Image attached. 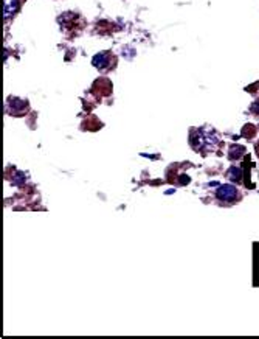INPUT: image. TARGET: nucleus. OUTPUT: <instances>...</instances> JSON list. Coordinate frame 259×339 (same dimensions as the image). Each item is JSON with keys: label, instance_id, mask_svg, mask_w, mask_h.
<instances>
[{"label": "nucleus", "instance_id": "nucleus-2", "mask_svg": "<svg viewBox=\"0 0 259 339\" xmlns=\"http://www.w3.org/2000/svg\"><path fill=\"white\" fill-rule=\"evenodd\" d=\"M110 62V56L109 53H99L93 58V64L98 67V68H106Z\"/></svg>", "mask_w": 259, "mask_h": 339}, {"label": "nucleus", "instance_id": "nucleus-4", "mask_svg": "<svg viewBox=\"0 0 259 339\" xmlns=\"http://www.w3.org/2000/svg\"><path fill=\"white\" fill-rule=\"evenodd\" d=\"M228 176L232 178L233 180H236V182H238V180H241V170H239L238 166H233V168L228 172Z\"/></svg>", "mask_w": 259, "mask_h": 339}, {"label": "nucleus", "instance_id": "nucleus-3", "mask_svg": "<svg viewBox=\"0 0 259 339\" xmlns=\"http://www.w3.org/2000/svg\"><path fill=\"white\" fill-rule=\"evenodd\" d=\"M17 10V0H5V18H9Z\"/></svg>", "mask_w": 259, "mask_h": 339}, {"label": "nucleus", "instance_id": "nucleus-1", "mask_svg": "<svg viewBox=\"0 0 259 339\" xmlns=\"http://www.w3.org/2000/svg\"><path fill=\"white\" fill-rule=\"evenodd\" d=\"M216 196H218L221 201L232 202L238 198V190L233 186H222L218 188V192H216Z\"/></svg>", "mask_w": 259, "mask_h": 339}]
</instances>
